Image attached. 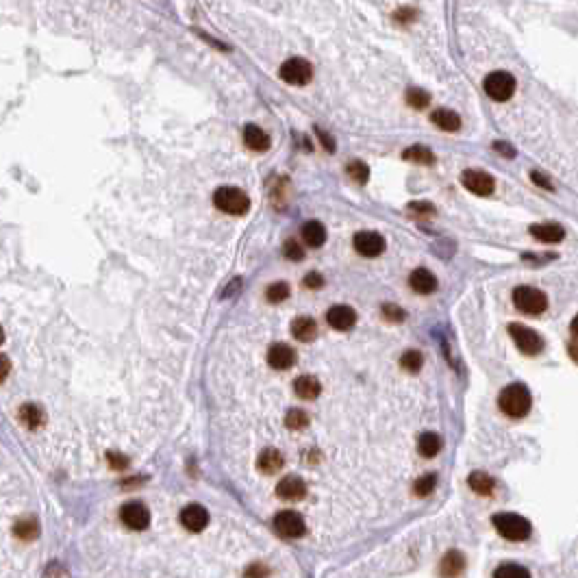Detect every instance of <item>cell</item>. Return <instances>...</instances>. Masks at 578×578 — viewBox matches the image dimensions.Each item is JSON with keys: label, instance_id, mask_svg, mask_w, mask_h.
<instances>
[{"label": "cell", "instance_id": "27", "mask_svg": "<svg viewBox=\"0 0 578 578\" xmlns=\"http://www.w3.org/2000/svg\"><path fill=\"white\" fill-rule=\"evenodd\" d=\"M468 483H470V487L476 491V494H481V496H491V494H494V487H496L494 479H491V476L485 474V472H472Z\"/></svg>", "mask_w": 578, "mask_h": 578}, {"label": "cell", "instance_id": "19", "mask_svg": "<svg viewBox=\"0 0 578 578\" xmlns=\"http://www.w3.org/2000/svg\"><path fill=\"white\" fill-rule=\"evenodd\" d=\"M466 570V557L457 552V550H450V552H446L441 563H439V572L444 578H457L461 576Z\"/></svg>", "mask_w": 578, "mask_h": 578}, {"label": "cell", "instance_id": "24", "mask_svg": "<svg viewBox=\"0 0 578 578\" xmlns=\"http://www.w3.org/2000/svg\"><path fill=\"white\" fill-rule=\"evenodd\" d=\"M430 120L435 126H439L441 131H448V133H455L461 128V118H459V113H455L452 109H437V111H432L430 115Z\"/></svg>", "mask_w": 578, "mask_h": 578}, {"label": "cell", "instance_id": "43", "mask_svg": "<svg viewBox=\"0 0 578 578\" xmlns=\"http://www.w3.org/2000/svg\"><path fill=\"white\" fill-rule=\"evenodd\" d=\"M494 148H496V150H500L504 157H515V150H513V146H509V143H502V141H498V143H494Z\"/></svg>", "mask_w": 578, "mask_h": 578}, {"label": "cell", "instance_id": "44", "mask_svg": "<svg viewBox=\"0 0 578 578\" xmlns=\"http://www.w3.org/2000/svg\"><path fill=\"white\" fill-rule=\"evenodd\" d=\"M532 181L537 183V185H541V187H546V190H550V192H552V183L548 181L546 177H541L539 172H532Z\"/></svg>", "mask_w": 578, "mask_h": 578}, {"label": "cell", "instance_id": "42", "mask_svg": "<svg viewBox=\"0 0 578 578\" xmlns=\"http://www.w3.org/2000/svg\"><path fill=\"white\" fill-rule=\"evenodd\" d=\"M11 372V363H9V357L0 355V383H3Z\"/></svg>", "mask_w": 578, "mask_h": 578}, {"label": "cell", "instance_id": "30", "mask_svg": "<svg viewBox=\"0 0 578 578\" xmlns=\"http://www.w3.org/2000/svg\"><path fill=\"white\" fill-rule=\"evenodd\" d=\"M494 578H530L528 570L517 566V563H502L500 568H496Z\"/></svg>", "mask_w": 578, "mask_h": 578}, {"label": "cell", "instance_id": "48", "mask_svg": "<svg viewBox=\"0 0 578 578\" xmlns=\"http://www.w3.org/2000/svg\"><path fill=\"white\" fill-rule=\"evenodd\" d=\"M5 341V333H3V328H0V343Z\"/></svg>", "mask_w": 578, "mask_h": 578}, {"label": "cell", "instance_id": "40", "mask_svg": "<svg viewBox=\"0 0 578 578\" xmlns=\"http://www.w3.org/2000/svg\"><path fill=\"white\" fill-rule=\"evenodd\" d=\"M107 459H109V464H111L113 470H124V468H128V459L122 457V455H118V452H109Z\"/></svg>", "mask_w": 578, "mask_h": 578}, {"label": "cell", "instance_id": "46", "mask_svg": "<svg viewBox=\"0 0 578 578\" xmlns=\"http://www.w3.org/2000/svg\"><path fill=\"white\" fill-rule=\"evenodd\" d=\"M568 352H570L572 361H576V363H578V341H570V346H568Z\"/></svg>", "mask_w": 578, "mask_h": 578}, {"label": "cell", "instance_id": "2", "mask_svg": "<svg viewBox=\"0 0 578 578\" xmlns=\"http://www.w3.org/2000/svg\"><path fill=\"white\" fill-rule=\"evenodd\" d=\"M213 205L228 215H243L250 209V198L239 187H218L213 194Z\"/></svg>", "mask_w": 578, "mask_h": 578}, {"label": "cell", "instance_id": "41", "mask_svg": "<svg viewBox=\"0 0 578 578\" xmlns=\"http://www.w3.org/2000/svg\"><path fill=\"white\" fill-rule=\"evenodd\" d=\"M322 285H324V279L317 272H311V274H307V277H305V287H309V289H317V287H322Z\"/></svg>", "mask_w": 578, "mask_h": 578}, {"label": "cell", "instance_id": "37", "mask_svg": "<svg viewBox=\"0 0 578 578\" xmlns=\"http://www.w3.org/2000/svg\"><path fill=\"white\" fill-rule=\"evenodd\" d=\"M283 255L289 259V261H302V259H305V250H302L300 241H296V239H287L285 241Z\"/></svg>", "mask_w": 578, "mask_h": 578}, {"label": "cell", "instance_id": "25", "mask_svg": "<svg viewBox=\"0 0 578 578\" xmlns=\"http://www.w3.org/2000/svg\"><path fill=\"white\" fill-rule=\"evenodd\" d=\"M302 239H305V243L311 246V248H320V246H324V241H326L324 224L317 222V220L307 222L305 226H302Z\"/></svg>", "mask_w": 578, "mask_h": 578}, {"label": "cell", "instance_id": "38", "mask_svg": "<svg viewBox=\"0 0 578 578\" xmlns=\"http://www.w3.org/2000/svg\"><path fill=\"white\" fill-rule=\"evenodd\" d=\"M383 315H385V320H392V322H402L404 320V311L396 305H385Z\"/></svg>", "mask_w": 578, "mask_h": 578}, {"label": "cell", "instance_id": "14", "mask_svg": "<svg viewBox=\"0 0 578 578\" xmlns=\"http://www.w3.org/2000/svg\"><path fill=\"white\" fill-rule=\"evenodd\" d=\"M326 322L333 326L335 330H350L357 322V313L352 307H346V305H335L330 307L326 313Z\"/></svg>", "mask_w": 578, "mask_h": 578}, {"label": "cell", "instance_id": "21", "mask_svg": "<svg viewBox=\"0 0 578 578\" xmlns=\"http://www.w3.org/2000/svg\"><path fill=\"white\" fill-rule=\"evenodd\" d=\"M294 392L302 400H315L317 396H320V392H322V385H320V381H317L315 377H309V374H305V377H298L294 381Z\"/></svg>", "mask_w": 578, "mask_h": 578}, {"label": "cell", "instance_id": "28", "mask_svg": "<svg viewBox=\"0 0 578 578\" xmlns=\"http://www.w3.org/2000/svg\"><path fill=\"white\" fill-rule=\"evenodd\" d=\"M439 448H441V439L437 432H422V437L417 439V450L426 459L435 457L439 452Z\"/></svg>", "mask_w": 578, "mask_h": 578}, {"label": "cell", "instance_id": "16", "mask_svg": "<svg viewBox=\"0 0 578 578\" xmlns=\"http://www.w3.org/2000/svg\"><path fill=\"white\" fill-rule=\"evenodd\" d=\"M409 285H411L413 292H417V294H432L437 289V279H435V274H432L430 270L417 268V270L411 272Z\"/></svg>", "mask_w": 578, "mask_h": 578}, {"label": "cell", "instance_id": "45", "mask_svg": "<svg viewBox=\"0 0 578 578\" xmlns=\"http://www.w3.org/2000/svg\"><path fill=\"white\" fill-rule=\"evenodd\" d=\"M317 135H320V139H322V143H324V146H326V150H333V148H335V143L330 141V137H328L326 133H322L320 128H317Z\"/></svg>", "mask_w": 578, "mask_h": 578}, {"label": "cell", "instance_id": "10", "mask_svg": "<svg viewBox=\"0 0 578 578\" xmlns=\"http://www.w3.org/2000/svg\"><path fill=\"white\" fill-rule=\"evenodd\" d=\"M355 243V250L361 257H379L385 252V239L381 233H374V230H361V233L355 235L352 239Z\"/></svg>", "mask_w": 578, "mask_h": 578}, {"label": "cell", "instance_id": "23", "mask_svg": "<svg viewBox=\"0 0 578 578\" xmlns=\"http://www.w3.org/2000/svg\"><path fill=\"white\" fill-rule=\"evenodd\" d=\"M292 335L298 339V341H313L315 335H317V324L313 317H307V315H300L296 317V320L292 322Z\"/></svg>", "mask_w": 578, "mask_h": 578}, {"label": "cell", "instance_id": "29", "mask_svg": "<svg viewBox=\"0 0 578 578\" xmlns=\"http://www.w3.org/2000/svg\"><path fill=\"white\" fill-rule=\"evenodd\" d=\"M402 157L407 159V161H413V163H420V166H432L435 163V155H432L430 148L426 146H411L402 152Z\"/></svg>", "mask_w": 578, "mask_h": 578}, {"label": "cell", "instance_id": "47", "mask_svg": "<svg viewBox=\"0 0 578 578\" xmlns=\"http://www.w3.org/2000/svg\"><path fill=\"white\" fill-rule=\"evenodd\" d=\"M572 333H574V335L578 337V315H576L574 320H572Z\"/></svg>", "mask_w": 578, "mask_h": 578}, {"label": "cell", "instance_id": "13", "mask_svg": "<svg viewBox=\"0 0 578 578\" xmlns=\"http://www.w3.org/2000/svg\"><path fill=\"white\" fill-rule=\"evenodd\" d=\"M277 496L287 500V502H296L307 496V485L300 476H285V479L277 485Z\"/></svg>", "mask_w": 578, "mask_h": 578}, {"label": "cell", "instance_id": "8", "mask_svg": "<svg viewBox=\"0 0 578 578\" xmlns=\"http://www.w3.org/2000/svg\"><path fill=\"white\" fill-rule=\"evenodd\" d=\"M281 79L289 85H307L313 79V68L307 59L294 57L281 66Z\"/></svg>", "mask_w": 578, "mask_h": 578}, {"label": "cell", "instance_id": "31", "mask_svg": "<svg viewBox=\"0 0 578 578\" xmlns=\"http://www.w3.org/2000/svg\"><path fill=\"white\" fill-rule=\"evenodd\" d=\"M285 424L292 430H302V428L309 426V415L302 409H289L287 415H285Z\"/></svg>", "mask_w": 578, "mask_h": 578}, {"label": "cell", "instance_id": "32", "mask_svg": "<svg viewBox=\"0 0 578 578\" xmlns=\"http://www.w3.org/2000/svg\"><path fill=\"white\" fill-rule=\"evenodd\" d=\"M422 363H424V357L417 352V350H407L402 357H400V366L402 370H407L411 374L415 372H420L422 370Z\"/></svg>", "mask_w": 578, "mask_h": 578}, {"label": "cell", "instance_id": "20", "mask_svg": "<svg viewBox=\"0 0 578 578\" xmlns=\"http://www.w3.org/2000/svg\"><path fill=\"white\" fill-rule=\"evenodd\" d=\"M18 417H20V422L28 430H37L39 426H44V422H46L44 411H41V407H37V404H33V402L22 404L20 411H18Z\"/></svg>", "mask_w": 578, "mask_h": 578}, {"label": "cell", "instance_id": "18", "mask_svg": "<svg viewBox=\"0 0 578 578\" xmlns=\"http://www.w3.org/2000/svg\"><path fill=\"white\" fill-rule=\"evenodd\" d=\"M243 143L255 152H266L270 148V137L263 128H259L257 124H248L243 128Z\"/></svg>", "mask_w": 578, "mask_h": 578}, {"label": "cell", "instance_id": "36", "mask_svg": "<svg viewBox=\"0 0 578 578\" xmlns=\"http://www.w3.org/2000/svg\"><path fill=\"white\" fill-rule=\"evenodd\" d=\"M348 177L357 185H366L370 179V168L363 161H352V163H348Z\"/></svg>", "mask_w": 578, "mask_h": 578}, {"label": "cell", "instance_id": "17", "mask_svg": "<svg viewBox=\"0 0 578 578\" xmlns=\"http://www.w3.org/2000/svg\"><path fill=\"white\" fill-rule=\"evenodd\" d=\"M530 235L544 243H559V241H563V237H566V230L555 222H546V224H532Z\"/></svg>", "mask_w": 578, "mask_h": 578}, {"label": "cell", "instance_id": "9", "mask_svg": "<svg viewBox=\"0 0 578 578\" xmlns=\"http://www.w3.org/2000/svg\"><path fill=\"white\" fill-rule=\"evenodd\" d=\"M461 183H464L466 190H470L476 196H489L494 194L496 181L494 177H489L483 170H466L464 177H461Z\"/></svg>", "mask_w": 578, "mask_h": 578}, {"label": "cell", "instance_id": "4", "mask_svg": "<svg viewBox=\"0 0 578 578\" xmlns=\"http://www.w3.org/2000/svg\"><path fill=\"white\" fill-rule=\"evenodd\" d=\"M513 305L528 315H539L548 309V298L541 289L537 287H528V285H519L513 292Z\"/></svg>", "mask_w": 578, "mask_h": 578}, {"label": "cell", "instance_id": "11", "mask_svg": "<svg viewBox=\"0 0 578 578\" xmlns=\"http://www.w3.org/2000/svg\"><path fill=\"white\" fill-rule=\"evenodd\" d=\"M120 517H122V522L133 530H143L150 524V511L146 504H141V502H126L120 511Z\"/></svg>", "mask_w": 578, "mask_h": 578}, {"label": "cell", "instance_id": "12", "mask_svg": "<svg viewBox=\"0 0 578 578\" xmlns=\"http://www.w3.org/2000/svg\"><path fill=\"white\" fill-rule=\"evenodd\" d=\"M181 524L192 530V532H200L205 530L209 524V513L205 507H200V504H187V507L181 511Z\"/></svg>", "mask_w": 578, "mask_h": 578}, {"label": "cell", "instance_id": "1", "mask_svg": "<svg viewBox=\"0 0 578 578\" xmlns=\"http://www.w3.org/2000/svg\"><path fill=\"white\" fill-rule=\"evenodd\" d=\"M530 404H532L530 392L522 383H513L509 387H504L498 396L500 411L509 417H524L530 411Z\"/></svg>", "mask_w": 578, "mask_h": 578}, {"label": "cell", "instance_id": "15", "mask_svg": "<svg viewBox=\"0 0 578 578\" xmlns=\"http://www.w3.org/2000/svg\"><path fill=\"white\" fill-rule=\"evenodd\" d=\"M268 363L274 370H289L296 363V350L287 343H274L268 350Z\"/></svg>", "mask_w": 578, "mask_h": 578}, {"label": "cell", "instance_id": "3", "mask_svg": "<svg viewBox=\"0 0 578 578\" xmlns=\"http://www.w3.org/2000/svg\"><path fill=\"white\" fill-rule=\"evenodd\" d=\"M491 522H494L496 530L502 537L509 541H524L530 535V522L517 513H496Z\"/></svg>", "mask_w": 578, "mask_h": 578}, {"label": "cell", "instance_id": "34", "mask_svg": "<svg viewBox=\"0 0 578 578\" xmlns=\"http://www.w3.org/2000/svg\"><path fill=\"white\" fill-rule=\"evenodd\" d=\"M407 103L413 109H426L430 103V94L422 88H409L407 90Z\"/></svg>", "mask_w": 578, "mask_h": 578}, {"label": "cell", "instance_id": "39", "mask_svg": "<svg viewBox=\"0 0 578 578\" xmlns=\"http://www.w3.org/2000/svg\"><path fill=\"white\" fill-rule=\"evenodd\" d=\"M270 570L263 566V563H252V566L246 570V578H268Z\"/></svg>", "mask_w": 578, "mask_h": 578}, {"label": "cell", "instance_id": "26", "mask_svg": "<svg viewBox=\"0 0 578 578\" xmlns=\"http://www.w3.org/2000/svg\"><path fill=\"white\" fill-rule=\"evenodd\" d=\"M13 535H16L18 539L22 541H33L37 535H39V524L35 517H22L13 526Z\"/></svg>", "mask_w": 578, "mask_h": 578}, {"label": "cell", "instance_id": "5", "mask_svg": "<svg viewBox=\"0 0 578 578\" xmlns=\"http://www.w3.org/2000/svg\"><path fill=\"white\" fill-rule=\"evenodd\" d=\"M485 92L489 98L498 100V103H504L515 94V79L509 72H491V74L485 79Z\"/></svg>", "mask_w": 578, "mask_h": 578}, {"label": "cell", "instance_id": "7", "mask_svg": "<svg viewBox=\"0 0 578 578\" xmlns=\"http://www.w3.org/2000/svg\"><path fill=\"white\" fill-rule=\"evenodd\" d=\"M274 530L285 539H298L307 530L305 517L296 511H281V513H277V517H274Z\"/></svg>", "mask_w": 578, "mask_h": 578}, {"label": "cell", "instance_id": "35", "mask_svg": "<svg viewBox=\"0 0 578 578\" xmlns=\"http://www.w3.org/2000/svg\"><path fill=\"white\" fill-rule=\"evenodd\" d=\"M435 485H437V476L435 474H424V476H420V479L415 481V496H430L432 494V489H435Z\"/></svg>", "mask_w": 578, "mask_h": 578}, {"label": "cell", "instance_id": "22", "mask_svg": "<svg viewBox=\"0 0 578 578\" xmlns=\"http://www.w3.org/2000/svg\"><path fill=\"white\" fill-rule=\"evenodd\" d=\"M283 466H285V459L279 450H274V448H266L257 459V468L263 474H277Z\"/></svg>", "mask_w": 578, "mask_h": 578}, {"label": "cell", "instance_id": "33", "mask_svg": "<svg viewBox=\"0 0 578 578\" xmlns=\"http://www.w3.org/2000/svg\"><path fill=\"white\" fill-rule=\"evenodd\" d=\"M266 298L268 302H272V305H279V302L287 300L289 298V285L279 281V283H272L268 289H266Z\"/></svg>", "mask_w": 578, "mask_h": 578}, {"label": "cell", "instance_id": "6", "mask_svg": "<svg viewBox=\"0 0 578 578\" xmlns=\"http://www.w3.org/2000/svg\"><path fill=\"white\" fill-rule=\"evenodd\" d=\"M509 335L513 337L515 346L519 348V352H524V355H539L544 350V339L541 335L537 333V330H532L528 326H522V324H511L509 326Z\"/></svg>", "mask_w": 578, "mask_h": 578}]
</instances>
